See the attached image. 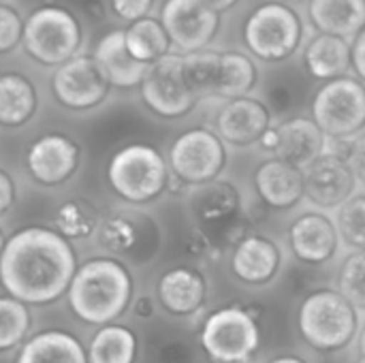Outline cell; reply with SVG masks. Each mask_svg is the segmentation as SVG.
<instances>
[{"mask_svg": "<svg viewBox=\"0 0 365 363\" xmlns=\"http://www.w3.org/2000/svg\"><path fill=\"white\" fill-rule=\"evenodd\" d=\"M357 178L349 160L336 152H323L304 169L306 197L321 210L342 208L355 193Z\"/></svg>", "mask_w": 365, "mask_h": 363, "instance_id": "cell-15", "label": "cell"}, {"mask_svg": "<svg viewBox=\"0 0 365 363\" xmlns=\"http://www.w3.org/2000/svg\"><path fill=\"white\" fill-rule=\"evenodd\" d=\"M346 160H349L355 178L365 182V133L357 135V139H353V143L349 145Z\"/></svg>", "mask_w": 365, "mask_h": 363, "instance_id": "cell-41", "label": "cell"}, {"mask_svg": "<svg viewBox=\"0 0 365 363\" xmlns=\"http://www.w3.org/2000/svg\"><path fill=\"white\" fill-rule=\"evenodd\" d=\"M351 60H353V68L357 71L359 79L365 81V30L355 39L353 47H351Z\"/></svg>", "mask_w": 365, "mask_h": 363, "instance_id": "cell-43", "label": "cell"}, {"mask_svg": "<svg viewBox=\"0 0 365 363\" xmlns=\"http://www.w3.org/2000/svg\"><path fill=\"white\" fill-rule=\"evenodd\" d=\"M291 2H299V0H291Z\"/></svg>", "mask_w": 365, "mask_h": 363, "instance_id": "cell-50", "label": "cell"}, {"mask_svg": "<svg viewBox=\"0 0 365 363\" xmlns=\"http://www.w3.org/2000/svg\"><path fill=\"white\" fill-rule=\"evenodd\" d=\"M124 39H126V47L133 53V58L148 66L158 62L167 53H171L169 51L171 39H169L167 30L163 28V24L154 17H143L139 21H133L124 30Z\"/></svg>", "mask_w": 365, "mask_h": 363, "instance_id": "cell-30", "label": "cell"}, {"mask_svg": "<svg viewBox=\"0 0 365 363\" xmlns=\"http://www.w3.org/2000/svg\"><path fill=\"white\" fill-rule=\"evenodd\" d=\"M109 90L111 83L107 81L98 62L86 53H77L51 75L53 101L66 111H92L107 101Z\"/></svg>", "mask_w": 365, "mask_h": 363, "instance_id": "cell-13", "label": "cell"}, {"mask_svg": "<svg viewBox=\"0 0 365 363\" xmlns=\"http://www.w3.org/2000/svg\"><path fill=\"white\" fill-rule=\"evenodd\" d=\"M26 171L41 188H62L71 184L83 165L81 145L64 133H45L26 150Z\"/></svg>", "mask_w": 365, "mask_h": 363, "instance_id": "cell-12", "label": "cell"}, {"mask_svg": "<svg viewBox=\"0 0 365 363\" xmlns=\"http://www.w3.org/2000/svg\"><path fill=\"white\" fill-rule=\"evenodd\" d=\"M81 41V24L64 6L45 4L24 19V51L41 66H62L77 56Z\"/></svg>", "mask_w": 365, "mask_h": 363, "instance_id": "cell-5", "label": "cell"}, {"mask_svg": "<svg viewBox=\"0 0 365 363\" xmlns=\"http://www.w3.org/2000/svg\"><path fill=\"white\" fill-rule=\"evenodd\" d=\"M282 267V250L267 235H244L231 252L233 276L250 287L272 282Z\"/></svg>", "mask_w": 365, "mask_h": 363, "instance_id": "cell-19", "label": "cell"}, {"mask_svg": "<svg viewBox=\"0 0 365 363\" xmlns=\"http://www.w3.org/2000/svg\"><path fill=\"white\" fill-rule=\"evenodd\" d=\"M267 109L276 116H287L295 107V96L287 86H272L267 90Z\"/></svg>", "mask_w": 365, "mask_h": 363, "instance_id": "cell-40", "label": "cell"}, {"mask_svg": "<svg viewBox=\"0 0 365 363\" xmlns=\"http://www.w3.org/2000/svg\"><path fill=\"white\" fill-rule=\"evenodd\" d=\"M21 36H24V19L19 11L2 2L0 4V56L17 49V45H21Z\"/></svg>", "mask_w": 365, "mask_h": 363, "instance_id": "cell-36", "label": "cell"}, {"mask_svg": "<svg viewBox=\"0 0 365 363\" xmlns=\"http://www.w3.org/2000/svg\"><path fill=\"white\" fill-rule=\"evenodd\" d=\"M79 267L77 252L56 229L21 227L6 237L0 255V289L30 308H43L66 297Z\"/></svg>", "mask_w": 365, "mask_h": 363, "instance_id": "cell-1", "label": "cell"}, {"mask_svg": "<svg viewBox=\"0 0 365 363\" xmlns=\"http://www.w3.org/2000/svg\"><path fill=\"white\" fill-rule=\"evenodd\" d=\"M154 363H195L197 355L188 340L182 338H163L154 347Z\"/></svg>", "mask_w": 365, "mask_h": 363, "instance_id": "cell-37", "label": "cell"}, {"mask_svg": "<svg viewBox=\"0 0 365 363\" xmlns=\"http://www.w3.org/2000/svg\"><path fill=\"white\" fill-rule=\"evenodd\" d=\"M135 300V282L126 263L109 255L90 257L79 263L66 304L77 321L90 327L118 323Z\"/></svg>", "mask_w": 365, "mask_h": 363, "instance_id": "cell-2", "label": "cell"}, {"mask_svg": "<svg viewBox=\"0 0 365 363\" xmlns=\"http://www.w3.org/2000/svg\"><path fill=\"white\" fill-rule=\"evenodd\" d=\"M86 351L90 363H135L139 353V340L130 327L122 323H111L94 332V336L86 344Z\"/></svg>", "mask_w": 365, "mask_h": 363, "instance_id": "cell-29", "label": "cell"}, {"mask_svg": "<svg viewBox=\"0 0 365 363\" xmlns=\"http://www.w3.org/2000/svg\"><path fill=\"white\" fill-rule=\"evenodd\" d=\"M359 355L365 357V325L361 327V334H359Z\"/></svg>", "mask_w": 365, "mask_h": 363, "instance_id": "cell-47", "label": "cell"}, {"mask_svg": "<svg viewBox=\"0 0 365 363\" xmlns=\"http://www.w3.org/2000/svg\"><path fill=\"white\" fill-rule=\"evenodd\" d=\"M38 111L34 81L17 71L0 73V128L17 131L28 126Z\"/></svg>", "mask_w": 365, "mask_h": 363, "instance_id": "cell-24", "label": "cell"}, {"mask_svg": "<svg viewBox=\"0 0 365 363\" xmlns=\"http://www.w3.org/2000/svg\"><path fill=\"white\" fill-rule=\"evenodd\" d=\"M267 363H308L306 359L297 357V355H282V357H274L272 362Z\"/></svg>", "mask_w": 365, "mask_h": 363, "instance_id": "cell-46", "label": "cell"}, {"mask_svg": "<svg viewBox=\"0 0 365 363\" xmlns=\"http://www.w3.org/2000/svg\"><path fill=\"white\" fill-rule=\"evenodd\" d=\"M4 244H6V235H4V231H2V227H0V255H2Z\"/></svg>", "mask_w": 365, "mask_h": 363, "instance_id": "cell-48", "label": "cell"}, {"mask_svg": "<svg viewBox=\"0 0 365 363\" xmlns=\"http://www.w3.org/2000/svg\"><path fill=\"white\" fill-rule=\"evenodd\" d=\"M357 363H365V357H361V359H359V362Z\"/></svg>", "mask_w": 365, "mask_h": 363, "instance_id": "cell-49", "label": "cell"}, {"mask_svg": "<svg viewBox=\"0 0 365 363\" xmlns=\"http://www.w3.org/2000/svg\"><path fill=\"white\" fill-rule=\"evenodd\" d=\"M255 190L267 208L291 210L306 197L304 169L276 156L263 160L255 169Z\"/></svg>", "mask_w": 365, "mask_h": 363, "instance_id": "cell-20", "label": "cell"}, {"mask_svg": "<svg viewBox=\"0 0 365 363\" xmlns=\"http://www.w3.org/2000/svg\"><path fill=\"white\" fill-rule=\"evenodd\" d=\"M304 62L308 73L314 79L331 81L338 77H344L349 66L353 64L351 60V45L349 41L331 34H319L314 36L306 51H304Z\"/></svg>", "mask_w": 365, "mask_h": 363, "instance_id": "cell-28", "label": "cell"}, {"mask_svg": "<svg viewBox=\"0 0 365 363\" xmlns=\"http://www.w3.org/2000/svg\"><path fill=\"white\" fill-rule=\"evenodd\" d=\"M13 363H90L83 342L66 329H43L32 334Z\"/></svg>", "mask_w": 365, "mask_h": 363, "instance_id": "cell-23", "label": "cell"}, {"mask_svg": "<svg viewBox=\"0 0 365 363\" xmlns=\"http://www.w3.org/2000/svg\"><path fill=\"white\" fill-rule=\"evenodd\" d=\"M261 148L265 150V152H269V154H274L276 152V148H278V133H276V126H269L267 128V133L261 137Z\"/></svg>", "mask_w": 365, "mask_h": 363, "instance_id": "cell-44", "label": "cell"}, {"mask_svg": "<svg viewBox=\"0 0 365 363\" xmlns=\"http://www.w3.org/2000/svg\"><path fill=\"white\" fill-rule=\"evenodd\" d=\"M101 218L103 214L94 201L86 197H66L53 210L51 229H56L71 244L86 242V240H94Z\"/></svg>", "mask_w": 365, "mask_h": 363, "instance_id": "cell-27", "label": "cell"}, {"mask_svg": "<svg viewBox=\"0 0 365 363\" xmlns=\"http://www.w3.org/2000/svg\"><path fill=\"white\" fill-rule=\"evenodd\" d=\"M310 19L321 34L357 39L365 30V0H310Z\"/></svg>", "mask_w": 365, "mask_h": 363, "instance_id": "cell-26", "label": "cell"}, {"mask_svg": "<svg viewBox=\"0 0 365 363\" xmlns=\"http://www.w3.org/2000/svg\"><path fill=\"white\" fill-rule=\"evenodd\" d=\"M297 329L310 349L336 353L346 349L357 336L359 315L340 291L317 289L299 306Z\"/></svg>", "mask_w": 365, "mask_h": 363, "instance_id": "cell-4", "label": "cell"}, {"mask_svg": "<svg viewBox=\"0 0 365 363\" xmlns=\"http://www.w3.org/2000/svg\"><path fill=\"white\" fill-rule=\"evenodd\" d=\"M203 4H207L212 11H216V13H220V11H227V9H231L237 0H201Z\"/></svg>", "mask_w": 365, "mask_h": 363, "instance_id": "cell-45", "label": "cell"}, {"mask_svg": "<svg viewBox=\"0 0 365 363\" xmlns=\"http://www.w3.org/2000/svg\"><path fill=\"white\" fill-rule=\"evenodd\" d=\"M152 4H154V0H111L115 15L130 24L148 17V13L152 11Z\"/></svg>", "mask_w": 365, "mask_h": 363, "instance_id": "cell-38", "label": "cell"}, {"mask_svg": "<svg viewBox=\"0 0 365 363\" xmlns=\"http://www.w3.org/2000/svg\"><path fill=\"white\" fill-rule=\"evenodd\" d=\"M338 291L357 310H365V250H357L344 259L338 274Z\"/></svg>", "mask_w": 365, "mask_h": 363, "instance_id": "cell-35", "label": "cell"}, {"mask_svg": "<svg viewBox=\"0 0 365 363\" xmlns=\"http://www.w3.org/2000/svg\"><path fill=\"white\" fill-rule=\"evenodd\" d=\"M32 323H34L32 308L2 293L0 295V355L17 351L30 338Z\"/></svg>", "mask_w": 365, "mask_h": 363, "instance_id": "cell-32", "label": "cell"}, {"mask_svg": "<svg viewBox=\"0 0 365 363\" xmlns=\"http://www.w3.org/2000/svg\"><path fill=\"white\" fill-rule=\"evenodd\" d=\"M340 244L336 223L321 212H306L289 227V246L293 255L308 265H323L334 259Z\"/></svg>", "mask_w": 365, "mask_h": 363, "instance_id": "cell-17", "label": "cell"}, {"mask_svg": "<svg viewBox=\"0 0 365 363\" xmlns=\"http://www.w3.org/2000/svg\"><path fill=\"white\" fill-rule=\"evenodd\" d=\"M190 214L201 227L227 225L242 208V195L231 182H210L190 193Z\"/></svg>", "mask_w": 365, "mask_h": 363, "instance_id": "cell-25", "label": "cell"}, {"mask_svg": "<svg viewBox=\"0 0 365 363\" xmlns=\"http://www.w3.org/2000/svg\"><path fill=\"white\" fill-rule=\"evenodd\" d=\"M278 148L274 152L276 158L287 160L299 169H306L312 160H317L327 145V137L310 118H289L276 124Z\"/></svg>", "mask_w": 365, "mask_h": 363, "instance_id": "cell-22", "label": "cell"}, {"mask_svg": "<svg viewBox=\"0 0 365 363\" xmlns=\"http://www.w3.org/2000/svg\"><path fill=\"white\" fill-rule=\"evenodd\" d=\"M199 344L214 363H246L259 351L261 329L244 306H225L203 321Z\"/></svg>", "mask_w": 365, "mask_h": 363, "instance_id": "cell-7", "label": "cell"}, {"mask_svg": "<svg viewBox=\"0 0 365 363\" xmlns=\"http://www.w3.org/2000/svg\"><path fill=\"white\" fill-rule=\"evenodd\" d=\"M302 36V17L282 2H265L257 6L244 24V41L248 49L265 62L287 60L299 47Z\"/></svg>", "mask_w": 365, "mask_h": 363, "instance_id": "cell-10", "label": "cell"}, {"mask_svg": "<svg viewBox=\"0 0 365 363\" xmlns=\"http://www.w3.org/2000/svg\"><path fill=\"white\" fill-rule=\"evenodd\" d=\"M312 120L331 139H351L365 128V83L344 75L325 81L312 98Z\"/></svg>", "mask_w": 365, "mask_h": 363, "instance_id": "cell-8", "label": "cell"}, {"mask_svg": "<svg viewBox=\"0 0 365 363\" xmlns=\"http://www.w3.org/2000/svg\"><path fill=\"white\" fill-rule=\"evenodd\" d=\"M2 2H4V0H0V4H2Z\"/></svg>", "mask_w": 365, "mask_h": 363, "instance_id": "cell-51", "label": "cell"}, {"mask_svg": "<svg viewBox=\"0 0 365 363\" xmlns=\"http://www.w3.org/2000/svg\"><path fill=\"white\" fill-rule=\"evenodd\" d=\"M111 193L128 205L156 201L171 182L167 158L150 143H126L118 148L105 167Z\"/></svg>", "mask_w": 365, "mask_h": 363, "instance_id": "cell-3", "label": "cell"}, {"mask_svg": "<svg viewBox=\"0 0 365 363\" xmlns=\"http://www.w3.org/2000/svg\"><path fill=\"white\" fill-rule=\"evenodd\" d=\"M130 310H133V315H135L137 319L148 321V319H152L154 312H156V297H154V295H148V293H141V295H137V297L133 300Z\"/></svg>", "mask_w": 365, "mask_h": 363, "instance_id": "cell-42", "label": "cell"}, {"mask_svg": "<svg viewBox=\"0 0 365 363\" xmlns=\"http://www.w3.org/2000/svg\"><path fill=\"white\" fill-rule=\"evenodd\" d=\"M205 300L207 280L195 267H171L163 272L156 282V302L171 317H192L203 308Z\"/></svg>", "mask_w": 365, "mask_h": 363, "instance_id": "cell-18", "label": "cell"}, {"mask_svg": "<svg viewBox=\"0 0 365 363\" xmlns=\"http://www.w3.org/2000/svg\"><path fill=\"white\" fill-rule=\"evenodd\" d=\"M259 73L255 62L240 53V51H227L220 53V73H218V88L216 96L218 98H242L252 92L257 86Z\"/></svg>", "mask_w": 365, "mask_h": 363, "instance_id": "cell-31", "label": "cell"}, {"mask_svg": "<svg viewBox=\"0 0 365 363\" xmlns=\"http://www.w3.org/2000/svg\"><path fill=\"white\" fill-rule=\"evenodd\" d=\"M171 178L197 188L216 182L227 167V143L210 128L180 133L167 154Z\"/></svg>", "mask_w": 365, "mask_h": 363, "instance_id": "cell-9", "label": "cell"}, {"mask_svg": "<svg viewBox=\"0 0 365 363\" xmlns=\"http://www.w3.org/2000/svg\"><path fill=\"white\" fill-rule=\"evenodd\" d=\"M98 248L122 263H150L163 244L158 223L139 210H113L103 214L94 235Z\"/></svg>", "mask_w": 365, "mask_h": 363, "instance_id": "cell-6", "label": "cell"}, {"mask_svg": "<svg viewBox=\"0 0 365 363\" xmlns=\"http://www.w3.org/2000/svg\"><path fill=\"white\" fill-rule=\"evenodd\" d=\"M338 233L346 246L365 250V195L351 197L338 210Z\"/></svg>", "mask_w": 365, "mask_h": 363, "instance_id": "cell-34", "label": "cell"}, {"mask_svg": "<svg viewBox=\"0 0 365 363\" xmlns=\"http://www.w3.org/2000/svg\"><path fill=\"white\" fill-rule=\"evenodd\" d=\"M160 24L182 56L203 51L218 32V13L201 0H165Z\"/></svg>", "mask_w": 365, "mask_h": 363, "instance_id": "cell-14", "label": "cell"}, {"mask_svg": "<svg viewBox=\"0 0 365 363\" xmlns=\"http://www.w3.org/2000/svg\"><path fill=\"white\" fill-rule=\"evenodd\" d=\"M17 205V182L13 173L0 165V220L6 218Z\"/></svg>", "mask_w": 365, "mask_h": 363, "instance_id": "cell-39", "label": "cell"}, {"mask_svg": "<svg viewBox=\"0 0 365 363\" xmlns=\"http://www.w3.org/2000/svg\"><path fill=\"white\" fill-rule=\"evenodd\" d=\"M184 79L197 98L216 96L218 73H220V53L216 51H195L184 56Z\"/></svg>", "mask_w": 365, "mask_h": 363, "instance_id": "cell-33", "label": "cell"}, {"mask_svg": "<svg viewBox=\"0 0 365 363\" xmlns=\"http://www.w3.org/2000/svg\"><path fill=\"white\" fill-rule=\"evenodd\" d=\"M272 126L267 105L252 96L227 101L216 116V135L235 148H248L261 141Z\"/></svg>", "mask_w": 365, "mask_h": 363, "instance_id": "cell-16", "label": "cell"}, {"mask_svg": "<svg viewBox=\"0 0 365 363\" xmlns=\"http://www.w3.org/2000/svg\"><path fill=\"white\" fill-rule=\"evenodd\" d=\"M184 56L182 53H167L158 62L150 64L141 86L139 94L143 105L158 118L165 120H178L188 116L199 98L188 88L184 79Z\"/></svg>", "mask_w": 365, "mask_h": 363, "instance_id": "cell-11", "label": "cell"}, {"mask_svg": "<svg viewBox=\"0 0 365 363\" xmlns=\"http://www.w3.org/2000/svg\"><path fill=\"white\" fill-rule=\"evenodd\" d=\"M92 58L98 62L111 88H120V90L139 88L150 68L148 64L133 58V53L126 47L124 30H111L105 36H101Z\"/></svg>", "mask_w": 365, "mask_h": 363, "instance_id": "cell-21", "label": "cell"}]
</instances>
